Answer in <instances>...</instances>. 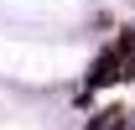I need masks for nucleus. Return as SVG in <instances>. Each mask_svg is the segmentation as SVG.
I'll return each mask as SVG.
<instances>
[{
	"instance_id": "nucleus-1",
	"label": "nucleus",
	"mask_w": 135,
	"mask_h": 130,
	"mask_svg": "<svg viewBox=\"0 0 135 130\" xmlns=\"http://www.w3.org/2000/svg\"><path fill=\"white\" fill-rule=\"evenodd\" d=\"M125 109H99V120H88V130H125Z\"/></svg>"
}]
</instances>
